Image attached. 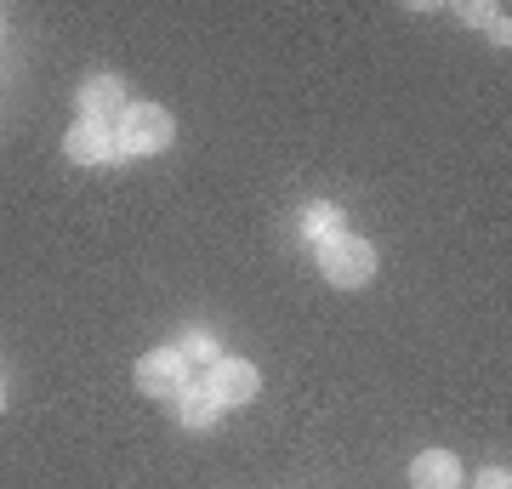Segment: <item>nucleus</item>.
Masks as SVG:
<instances>
[{"mask_svg":"<svg viewBox=\"0 0 512 489\" xmlns=\"http://www.w3.org/2000/svg\"><path fill=\"white\" fill-rule=\"evenodd\" d=\"M302 234H308L313 245L336 239V234H342V211H336V205H313L308 217H302Z\"/></svg>","mask_w":512,"mask_h":489,"instance_id":"obj_9","label":"nucleus"},{"mask_svg":"<svg viewBox=\"0 0 512 489\" xmlns=\"http://www.w3.org/2000/svg\"><path fill=\"white\" fill-rule=\"evenodd\" d=\"M319 273H325L336 290H359L376 279V245L359 234H336L319 245Z\"/></svg>","mask_w":512,"mask_h":489,"instance_id":"obj_2","label":"nucleus"},{"mask_svg":"<svg viewBox=\"0 0 512 489\" xmlns=\"http://www.w3.org/2000/svg\"><path fill=\"white\" fill-rule=\"evenodd\" d=\"M0 410H6V393H0Z\"/></svg>","mask_w":512,"mask_h":489,"instance_id":"obj_11","label":"nucleus"},{"mask_svg":"<svg viewBox=\"0 0 512 489\" xmlns=\"http://www.w3.org/2000/svg\"><path fill=\"white\" fill-rule=\"evenodd\" d=\"M171 137H177L171 109H160V103H126L120 126H114V154H126V160L165 154V148H171Z\"/></svg>","mask_w":512,"mask_h":489,"instance_id":"obj_1","label":"nucleus"},{"mask_svg":"<svg viewBox=\"0 0 512 489\" xmlns=\"http://www.w3.org/2000/svg\"><path fill=\"white\" fill-rule=\"evenodd\" d=\"M177 416H183V427H211L217 404H211V393H205V381H183V393H177Z\"/></svg>","mask_w":512,"mask_h":489,"instance_id":"obj_8","label":"nucleus"},{"mask_svg":"<svg viewBox=\"0 0 512 489\" xmlns=\"http://www.w3.org/2000/svg\"><path fill=\"white\" fill-rule=\"evenodd\" d=\"M183 381H188L183 347H154V353H143V364H137V387H143L148 399H177Z\"/></svg>","mask_w":512,"mask_h":489,"instance_id":"obj_4","label":"nucleus"},{"mask_svg":"<svg viewBox=\"0 0 512 489\" xmlns=\"http://www.w3.org/2000/svg\"><path fill=\"white\" fill-rule=\"evenodd\" d=\"M74 103H80V120H120L126 114V86H120V74H92V80H80L74 91Z\"/></svg>","mask_w":512,"mask_h":489,"instance_id":"obj_5","label":"nucleus"},{"mask_svg":"<svg viewBox=\"0 0 512 489\" xmlns=\"http://www.w3.org/2000/svg\"><path fill=\"white\" fill-rule=\"evenodd\" d=\"M63 154L74 165H103L114 154V126H103V120H74L69 137H63Z\"/></svg>","mask_w":512,"mask_h":489,"instance_id":"obj_6","label":"nucleus"},{"mask_svg":"<svg viewBox=\"0 0 512 489\" xmlns=\"http://www.w3.org/2000/svg\"><path fill=\"white\" fill-rule=\"evenodd\" d=\"M461 484V461L450 450H421L410 461V489H456Z\"/></svg>","mask_w":512,"mask_h":489,"instance_id":"obj_7","label":"nucleus"},{"mask_svg":"<svg viewBox=\"0 0 512 489\" xmlns=\"http://www.w3.org/2000/svg\"><path fill=\"white\" fill-rule=\"evenodd\" d=\"M478 489H507V467H490L484 478H478Z\"/></svg>","mask_w":512,"mask_h":489,"instance_id":"obj_10","label":"nucleus"},{"mask_svg":"<svg viewBox=\"0 0 512 489\" xmlns=\"http://www.w3.org/2000/svg\"><path fill=\"white\" fill-rule=\"evenodd\" d=\"M256 387H262V376H256V364H245V359H211V370H205V393H211L217 410L251 404Z\"/></svg>","mask_w":512,"mask_h":489,"instance_id":"obj_3","label":"nucleus"}]
</instances>
